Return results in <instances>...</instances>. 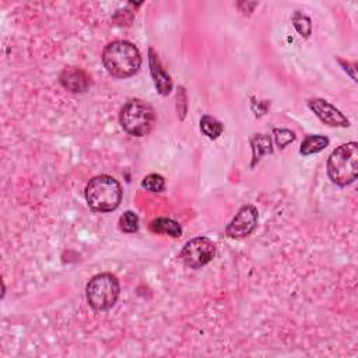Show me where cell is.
Segmentation results:
<instances>
[{
	"instance_id": "17",
	"label": "cell",
	"mask_w": 358,
	"mask_h": 358,
	"mask_svg": "<svg viewBox=\"0 0 358 358\" xmlns=\"http://www.w3.org/2000/svg\"><path fill=\"white\" fill-rule=\"evenodd\" d=\"M274 133H276V143L281 149H284L291 142L296 140V135L287 129H280V130L277 129V130H274Z\"/></svg>"
},
{
	"instance_id": "2",
	"label": "cell",
	"mask_w": 358,
	"mask_h": 358,
	"mask_svg": "<svg viewBox=\"0 0 358 358\" xmlns=\"http://www.w3.org/2000/svg\"><path fill=\"white\" fill-rule=\"evenodd\" d=\"M86 199L94 212L110 213L118 209L122 202V188L112 177H95L87 183Z\"/></svg>"
},
{
	"instance_id": "7",
	"label": "cell",
	"mask_w": 358,
	"mask_h": 358,
	"mask_svg": "<svg viewBox=\"0 0 358 358\" xmlns=\"http://www.w3.org/2000/svg\"><path fill=\"white\" fill-rule=\"evenodd\" d=\"M257 210L252 205H246L240 209L233 221L227 225L225 234L230 238L241 240L249 237L257 225Z\"/></svg>"
},
{
	"instance_id": "14",
	"label": "cell",
	"mask_w": 358,
	"mask_h": 358,
	"mask_svg": "<svg viewBox=\"0 0 358 358\" xmlns=\"http://www.w3.org/2000/svg\"><path fill=\"white\" fill-rule=\"evenodd\" d=\"M119 229L123 233L133 234L139 230V217L133 212H126L119 218Z\"/></svg>"
},
{
	"instance_id": "15",
	"label": "cell",
	"mask_w": 358,
	"mask_h": 358,
	"mask_svg": "<svg viewBox=\"0 0 358 358\" xmlns=\"http://www.w3.org/2000/svg\"><path fill=\"white\" fill-rule=\"evenodd\" d=\"M142 186L149 192H162L166 188V181L158 174H150L142 181Z\"/></svg>"
},
{
	"instance_id": "4",
	"label": "cell",
	"mask_w": 358,
	"mask_h": 358,
	"mask_svg": "<svg viewBox=\"0 0 358 358\" xmlns=\"http://www.w3.org/2000/svg\"><path fill=\"white\" fill-rule=\"evenodd\" d=\"M119 120L130 136L143 138L154 129L157 116L150 104L142 100H130L122 108Z\"/></svg>"
},
{
	"instance_id": "10",
	"label": "cell",
	"mask_w": 358,
	"mask_h": 358,
	"mask_svg": "<svg viewBox=\"0 0 358 358\" xmlns=\"http://www.w3.org/2000/svg\"><path fill=\"white\" fill-rule=\"evenodd\" d=\"M150 68H151V76L154 80V84L157 87V91L161 95H168L172 90V80L170 75L162 69L159 59L157 57L155 52L150 49Z\"/></svg>"
},
{
	"instance_id": "1",
	"label": "cell",
	"mask_w": 358,
	"mask_h": 358,
	"mask_svg": "<svg viewBox=\"0 0 358 358\" xmlns=\"http://www.w3.org/2000/svg\"><path fill=\"white\" fill-rule=\"evenodd\" d=\"M103 63L107 72L116 79H127L139 72L142 56L139 49L127 41H115L105 47Z\"/></svg>"
},
{
	"instance_id": "3",
	"label": "cell",
	"mask_w": 358,
	"mask_h": 358,
	"mask_svg": "<svg viewBox=\"0 0 358 358\" xmlns=\"http://www.w3.org/2000/svg\"><path fill=\"white\" fill-rule=\"evenodd\" d=\"M328 174L333 183L347 186L358 177V144L350 142L337 147L328 159Z\"/></svg>"
},
{
	"instance_id": "13",
	"label": "cell",
	"mask_w": 358,
	"mask_h": 358,
	"mask_svg": "<svg viewBox=\"0 0 358 358\" xmlns=\"http://www.w3.org/2000/svg\"><path fill=\"white\" fill-rule=\"evenodd\" d=\"M201 129L202 132L210 138V139H217L221 136L224 126L221 125V122H218L216 118L210 116V115H205L201 119Z\"/></svg>"
},
{
	"instance_id": "12",
	"label": "cell",
	"mask_w": 358,
	"mask_h": 358,
	"mask_svg": "<svg viewBox=\"0 0 358 358\" xmlns=\"http://www.w3.org/2000/svg\"><path fill=\"white\" fill-rule=\"evenodd\" d=\"M329 146V139L324 138V136H308L303 144H301V154L303 155H311V154H316L322 150H324Z\"/></svg>"
},
{
	"instance_id": "11",
	"label": "cell",
	"mask_w": 358,
	"mask_h": 358,
	"mask_svg": "<svg viewBox=\"0 0 358 358\" xmlns=\"http://www.w3.org/2000/svg\"><path fill=\"white\" fill-rule=\"evenodd\" d=\"M150 231L154 234H166V235H171L174 238L179 237L182 234V229L181 225L167 217H159L155 218L150 222Z\"/></svg>"
},
{
	"instance_id": "16",
	"label": "cell",
	"mask_w": 358,
	"mask_h": 358,
	"mask_svg": "<svg viewBox=\"0 0 358 358\" xmlns=\"http://www.w3.org/2000/svg\"><path fill=\"white\" fill-rule=\"evenodd\" d=\"M294 27L297 28V31L300 32V34L304 36V37H309L311 31H312L311 20L307 16H303L300 13L296 14V17H294Z\"/></svg>"
},
{
	"instance_id": "8",
	"label": "cell",
	"mask_w": 358,
	"mask_h": 358,
	"mask_svg": "<svg viewBox=\"0 0 358 358\" xmlns=\"http://www.w3.org/2000/svg\"><path fill=\"white\" fill-rule=\"evenodd\" d=\"M308 107L315 112V115L329 126H336V127H347L350 125L348 119L332 104L328 101L320 100V99H314L308 101Z\"/></svg>"
},
{
	"instance_id": "6",
	"label": "cell",
	"mask_w": 358,
	"mask_h": 358,
	"mask_svg": "<svg viewBox=\"0 0 358 358\" xmlns=\"http://www.w3.org/2000/svg\"><path fill=\"white\" fill-rule=\"evenodd\" d=\"M216 255L213 241L206 237H198L188 241L181 252V257L188 268L201 269L210 264Z\"/></svg>"
},
{
	"instance_id": "5",
	"label": "cell",
	"mask_w": 358,
	"mask_h": 358,
	"mask_svg": "<svg viewBox=\"0 0 358 358\" xmlns=\"http://www.w3.org/2000/svg\"><path fill=\"white\" fill-rule=\"evenodd\" d=\"M119 281L111 273L94 276L86 288L87 301L95 311H107L112 308L119 298Z\"/></svg>"
},
{
	"instance_id": "9",
	"label": "cell",
	"mask_w": 358,
	"mask_h": 358,
	"mask_svg": "<svg viewBox=\"0 0 358 358\" xmlns=\"http://www.w3.org/2000/svg\"><path fill=\"white\" fill-rule=\"evenodd\" d=\"M60 83L72 92H84L90 86V77L77 68H68L62 72Z\"/></svg>"
}]
</instances>
